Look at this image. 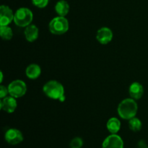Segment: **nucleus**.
Returning a JSON list of instances; mask_svg holds the SVG:
<instances>
[{
  "label": "nucleus",
  "instance_id": "obj_6",
  "mask_svg": "<svg viewBox=\"0 0 148 148\" xmlns=\"http://www.w3.org/2000/svg\"><path fill=\"white\" fill-rule=\"evenodd\" d=\"M4 140L11 145H17L24 140V136L20 130L15 128L9 129L4 134Z\"/></svg>",
  "mask_w": 148,
  "mask_h": 148
},
{
  "label": "nucleus",
  "instance_id": "obj_3",
  "mask_svg": "<svg viewBox=\"0 0 148 148\" xmlns=\"http://www.w3.org/2000/svg\"><path fill=\"white\" fill-rule=\"evenodd\" d=\"M69 23L65 17L57 16L53 17L49 24V29L51 33L56 36H61L69 30Z\"/></svg>",
  "mask_w": 148,
  "mask_h": 148
},
{
  "label": "nucleus",
  "instance_id": "obj_20",
  "mask_svg": "<svg viewBox=\"0 0 148 148\" xmlns=\"http://www.w3.org/2000/svg\"><path fill=\"white\" fill-rule=\"evenodd\" d=\"M8 94V88H7V87H5L4 85H1V86H0V98H1V99L4 98L5 97L7 96Z\"/></svg>",
  "mask_w": 148,
  "mask_h": 148
},
{
  "label": "nucleus",
  "instance_id": "obj_5",
  "mask_svg": "<svg viewBox=\"0 0 148 148\" xmlns=\"http://www.w3.org/2000/svg\"><path fill=\"white\" fill-rule=\"evenodd\" d=\"M9 94L15 98H20L24 96L27 92V85L21 79H14L7 86Z\"/></svg>",
  "mask_w": 148,
  "mask_h": 148
},
{
  "label": "nucleus",
  "instance_id": "obj_19",
  "mask_svg": "<svg viewBox=\"0 0 148 148\" xmlns=\"http://www.w3.org/2000/svg\"><path fill=\"white\" fill-rule=\"evenodd\" d=\"M32 4L38 8H45L49 4V0H31Z\"/></svg>",
  "mask_w": 148,
  "mask_h": 148
},
{
  "label": "nucleus",
  "instance_id": "obj_10",
  "mask_svg": "<svg viewBox=\"0 0 148 148\" xmlns=\"http://www.w3.org/2000/svg\"><path fill=\"white\" fill-rule=\"evenodd\" d=\"M0 106H1V110L8 113V114L14 113L17 107V101H16V98L11 96V95L2 98V99H1Z\"/></svg>",
  "mask_w": 148,
  "mask_h": 148
},
{
  "label": "nucleus",
  "instance_id": "obj_2",
  "mask_svg": "<svg viewBox=\"0 0 148 148\" xmlns=\"http://www.w3.org/2000/svg\"><path fill=\"white\" fill-rule=\"evenodd\" d=\"M138 111V106L133 98H125L119 104L117 112L120 118L130 120L136 116Z\"/></svg>",
  "mask_w": 148,
  "mask_h": 148
},
{
  "label": "nucleus",
  "instance_id": "obj_12",
  "mask_svg": "<svg viewBox=\"0 0 148 148\" xmlns=\"http://www.w3.org/2000/svg\"><path fill=\"white\" fill-rule=\"evenodd\" d=\"M129 93L132 98L135 101L139 100L143 97L144 94V88L140 82H134L130 85L129 88Z\"/></svg>",
  "mask_w": 148,
  "mask_h": 148
},
{
  "label": "nucleus",
  "instance_id": "obj_18",
  "mask_svg": "<svg viewBox=\"0 0 148 148\" xmlns=\"http://www.w3.org/2000/svg\"><path fill=\"white\" fill-rule=\"evenodd\" d=\"M84 145L83 140L79 137H74L69 143V148H82Z\"/></svg>",
  "mask_w": 148,
  "mask_h": 148
},
{
  "label": "nucleus",
  "instance_id": "obj_4",
  "mask_svg": "<svg viewBox=\"0 0 148 148\" xmlns=\"http://www.w3.org/2000/svg\"><path fill=\"white\" fill-rule=\"evenodd\" d=\"M33 20V14L30 9L20 7L14 12V23L17 26L25 27L31 24Z\"/></svg>",
  "mask_w": 148,
  "mask_h": 148
},
{
  "label": "nucleus",
  "instance_id": "obj_21",
  "mask_svg": "<svg viewBox=\"0 0 148 148\" xmlns=\"http://www.w3.org/2000/svg\"><path fill=\"white\" fill-rule=\"evenodd\" d=\"M137 145H138L139 148H146L147 147V143H146V142L143 140H140V141L138 142V143H137Z\"/></svg>",
  "mask_w": 148,
  "mask_h": 148
},
{
  "label": "nucleus",
  "instance_id": "obj_15",
  "mask_svg": "<svg viewBox=\"0 0 148 148\" xmlns=\"http://www.w3.org/2000/svg\"><path fill=\"white\" fill-rule=\"evenodd\" d=\"M55 12L59 16L65 17L69 12V4L65 0H59L55 5Z\"/></svg>",
  "mask_w": 148,
  "mask_h": 148
},
{
  "label": "nucleus",
  "instance_id": "obj_9",
  "mask_svg": "<svg viewBox=\"0 0 148 148\" xmlns=\"http://www.w3.org/2000/svg\"><path fill=\"white\" fill-rule=\"evenodd\" d=\"M96 40L101 44L106 45L112 40L114 34L111 29L108 27H102L98 29L96 33Z\"/></svg>",
  "mask_w": 148,
  "mask_h": 148
},
{
  "label": "nucleus",
  "instance_id": "obj_16",
  "mask_svg": "<svg viewBox=\"0 0 148 148\" xmlns=\"http://www.w3.org/2000/svg\"><path fill=\"white\" fill-rule=\"evenodd\" d=\"M128 125L130 130H132V132H140L142 130L143 123H142L141 120L140 119L137 118L135 116L129 120Z\"/></svg>",
  "mask_w": 148,
  "mask_h": 148
},
{
  "label": "nucleus",
  "instance_id": "obj_22",
  "mask_svg": "<svg viewBox=\"0 0 148 148\" xmlns=\"http://www.w3.org/2000/svg\"><path fill=\"white\" fill-rule=\"evenodd\" d=\"M0 75H1V78H0V83H2L3 82V72H0Z\"/></svg>",
  "mask_w": 148,
  "mask_h": 148
},
{
  "label": "nucleus",
  "instance_id": "obj_17",
  "mask_svg": "<svg viewBox=\"0 0 148 148\" xmlns=\"http://www.w3.org/2000/svg\"><path fill=\"white\" fill-rule=\"evenodd\" d=\"M0 36L4 40H10L13 37L12 29L9 25L0 27Z\"/></svg>",
  "mask_w": 148,
  "mask_h": 148
},
{
  "label": "nucleus",
  "instance_id": "obj_13",
  "mask_svg": "<svg viewBox=\"0 0 148 148\" xmlns=\"http://www.w3.org/2000/svg\"><path fill=\"white\" fill-rule=\"evenodd\" d=\"M25 75L29 79H36L41 75V68L37 64H31L26 68Z\"/></svg>",
  "mask_w": 148,
  "mask_h": 148
},
{
  "label": "nucleus",
  "instance_id": "obj_14",
  "mask_svg": "<svg viewBox=\"0 0 148 148\" xmlns=\"http://www.w3.org/2000/svg\"><path fill=\"white\" fill-rule=\"evenodd\" d=\"M121 121L116 117L110 118L106 123V128L111 134H117L121 130Z\"/></svg>",
  "mask_w": 148,
  "mask_h": 148
},
{
  "label": "nucleus",
  "instance_id": "obj_23",
  "mask_svg": "<svg viewBox=\"0 0 148 148\" xmlns=\"http://www.w3.org/2000/svg\"><path fill=\"white\" fill-rule=\"evenodd\" d=\"M146 148H148V147H146Z\"/></svg>",
  "mask_w": 148,
  "mask_h": 148
},
{
  "label": "nucleus",
  "instance_id": "obj_1",
  "mask_svg": "<svg viewBox=\"0 0 148 148\" xmlns=\"http://www.w3.org/2000/svg\"><path fill=\"white\" fill-rule=\"evenodd\" d=\"M43 92L49 98L63 102L65 100L64 88L58 81L51 79L43 86Z\"/></svg>",
  "mask_w": 148,
  "mask_h": 148
},
{
  "label": "nucleus",
  "instance_id": "obj_8",
  "mask_svg": "<svg viewBox=\"0 0 148 148\" xmlns=\"http://www.w3.org/2000/svg\"><path fill=\"white\" fill-rule=\"evenodd\" d=\"M14 13L9 6L2 4L0 7V25H9L14 21Z\"/></svg>",
  "mask_w": 148,
  "mask_h": 148
},
{
  "label": "nucleus",
  "instance_id": "obj_11",
  "mask_svg": "<svg viewBox=\"0 0 148 148\" xmlns=\"http://www.w3.org/2000/svg\"><path fill=\"white\" fill-rule=\"evenodd\" d=\"M24 35L27 41L30 43L36 41L39 36L38 27L36 25L30 24L25 27Z\"/></svg>",
  "mask_w": 148,
  "mask_h": 148
},
{
  "label": "nucleus",
  "instance_id": "obj_7",
  "mask_svg": "<svg viewBox=\"0 0 148 148\" xmlns=\"http://www.w3.org/2000/svg\"><path fill=\"white\" fill-rule=\"evenodd\" d=\"M102 148H124L123 139L117 134H111L102 143Z\"/></svg>",
  "mask_w": 148,
  "mask_h": 148
}]
</instances>
